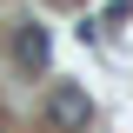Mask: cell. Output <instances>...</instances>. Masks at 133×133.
Wrapping results in <instances>:
<instances>
[{
  "label": "cell",
  "instance_id": "cell-1",
  "mask_svg": "<svg viewBox=\"0 0 133 133\" xmlns=\"http://www.w3.org/2000/svg\"><path fill=\"white\" fill-rule=\"evenodd\" d=\"M47 120H53V127H66V133H87L93 100H87L80 87H53V93H47Z\"/></svg>",
  "mask_w": 133,
  "mask_h": 133
},
{
  "label": "cell",
  "instance_id": "cell-2",
  "mask_svg": "<svg viewBox=\"0 0 133 133\" xmlns=\"http://www.w3.org/2000/svg\"><path fill=\"white\" fill-rule=\"evenodd\" d=\"M14 60L27 66V73H47V60H53V40H47V27H20V33H14Z\"/></svg>",
  "mask_w": 133,
  "mask_h": 133
}]
</instances>
